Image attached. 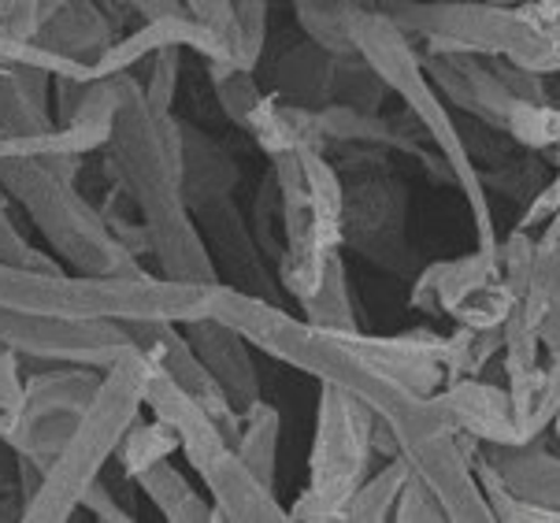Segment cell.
Segmentation results:
<instances>
[{
    "label": "cell",
    "instance_id": "1",
    "mask_svg": "<svg viewBox=\"0 0 560 523\" xmlns=\"http://www.w3.org/2000/svg\"><path fill=\"white\" fill-rule=\"evenodd\" d=\"M116 79V116H112L108 171L119 194L138 208L149 234V253L156 256L160 275L178 282H220L194 212L183 194V130L175 112H153L141 93V82L127 74Z\"/></svg>",
    "mask_w": 560,
    "mask_h": 523
},
{
    "label": "cell",
    "instance_id": "2",
    "mask_svg": "<svg viewBox=\"0 0 560 523\" xmlns=\"http://www.w3.org/2000/svg\"><path fill=\"white\" fill-rule=\"evenodd\" d=\"M215 282H178L149 271L82 275L49 268H15L0 264V309L31 312V316L82 319V323H149L171 319L189 323L212 316Z\"/></svg>",
    "mask_w": 560,
    "mask_h": 523
},
{
    "label": "cell",
    "instance_id": "3",
    "mask_svg": "<svg viewBox=\"0 0 560 523\" xmlns=\"http://www.w3.org/2000/svg\"><path fill=\"white\" fill-rule=\"evenodd\" d=\"M156 364L145 349L130 346L104 368L101 386L85 412L74 423L68 445L60 456L45 468L37 490L26 498V516L31 523H63L74 509L82 505L85 490L104 475V464L119 453L127 431L138 423L145 408V390L153 379Z\"/></svg>",
    "mask_w": 560,
    "mask_h": 523
},
{
    "label": "cell",
    "instance_id": "4",
    "mask_svg": "<svg viewBox=\"0 0 560 523\" xmlns=\"http://www.w3.org/2000/svg\"><path fill=\"white\" fill-rule=\"evenodd\" d=\"M79 156H0V189L31 216L52 256L82 275H119L141 268L138 256L74 189Z\"/></svg>",
    "mask_w": 560,
    "mask_h": 523
},
{
    "label": "cell",
    "instance_id": "5",
    "mask_svg": "<svg viewBox=\"0 0 560 523\" xmlns=\"http://www.w3.org/2000/svg\"><path fill=\"white\" fill-rule=\"evenodd\" d=\"M101 375L104 368L90 364H42V372L26 375L23 405L0 427V434L15 445L19 456L49 468L68 445L85 405L97 394Z\"/></svg>",
    "mask_w": 560,
    "mask_h": 523
},
{
    "label": "cell",
    "instance_id": "6",
    "mask_svg": "<svg viewBox=\"0 0 560 523\" xmlns=\"http://www.w3.org/2000/svg\"><path fill=\"white\" fill-rule=\"evenodd\" d=\"M368 427H372V420H368L364 408L357 405V397L349 390L335 383L323 386L319 431L316 450H312V483L301 505L293 509V516L330 520L346 509L368 464Z\"/></svg>",
    "mask_w": 560,
    "mask_h": 523
},
{
    "label": "cell",
    "instance_id": "7",
    "mask_svg": "<svg viewBox=\"0 0 560 523\" xmlns=\"http://www.w3.org/2000/svg\"><path fill=\"white\" fill-rule=\"evenodd\" d=\"M0 341L23 360L37 364H90L108 368L122 349L135 346L122 323H82L31 316V312L0 309Z\"/></svg>",
    "mask_w": 560,
    "mask_h": 523
},
{
    "label": "cell",
    "instance_id": "8",
    "mask_svg": "<svg viewBox=\"0 0 560 523\" xmlns=\"http://www.w3.org/2000/svg\"><path fill=\"white\" fill-rule=\"evenodd\" d=\"M183 330H186L189 346H194V353L205 360V368L215 375V383L223 386V394L231 397L234 408H245L260 397L249 341H245L231 323H223L215 316H197L183 323Z\"/></svg>",
    "mask_w": 560,
    "mask_h": 523
},
{
    "label": "cell",
    "instance_id": "9",
    "mask_svg": "<svg viewBox=\"0 0 560 523\" xmlns=\"http://www.w3.org/2000/svg\"><path fill=\"white\" fill-rule=\"evenodd\" d=\"M37 42H45L52 53L71 56V60L90 68V63L112 45V19L104 15V8L97 0H68V4L42 26Z\"/></svg>",
    "mask_w": 560,
    "mask_h": 523
},
{
    "label": "cell",
    "instance_id": "10",
    "mask_svg": "<svg viewBox=\"0 0 560 523\" xmlns=\"http://www.w3.org/2000/svg\"><path fill=\"white\" fill-rule=\"evenodd\" d=\"M135 483L141 487V493H145V498L156 505L160 516L171 520V523L215 520V509L208 505V501H201V493L189 487V479L167 461V456H164V461H156V464H149L145 472H138Z\"/></svg>",
    "mask_w": 560,
    "mask_h": 523
},
{
    "label": "cell",
    "instance_id": "11",
    "mask_svg": "<svg viewBox=\"0 0 560 523\" xmlns=\"http://www.w3.org/2000/svg\"><path fill=\"white\" fill-rule=\"evenodd\" d=\"M275 445H279V412L256 397L253 405L242 408L238 420V439H234V450L245 464L253 468V475L260 483H275Z\"/></svg>",
    "mask_w": 560,
    "mask_h": 523
},
{
    "label": "cell",
    "instance_id": "12",
    "mask_svg": "<svg viewBox=\"0 0 560 523\" xmlns=\"http://www.w3.org/2000/svg\"><path fill=\"white\" fill-rule=\"evenodd\" d=\"M175 450H178L175 431H171L164 420H156V416H153V420L130 427L116 456H119V464H122V475H127V479H135L138 472H145L149 464L164 461V456H171Z\"/></svg>",
    "mask_w": 560,
    "mask_h": 523
},
{
    "label": "cell",
    "instance_id": "13",
    "mask_svg": "<svg viewBox=\"0 0 560 523\" xmlns=\"http://www.w3.org/2000/svg\"><path fill=\"white\" fill-rule=\"evenodd\" d=\"M178 63H183V49L178 45H167L149 56V79L141 82V93H145L149 108L153 112H171L175 104V90H178Z\"/></svg>",
    "mask_w": 560,
    "mask_h": 523
},
{
    "label": "cell",
    "instance_id": "14",
    "mask_svg": "<svg viewBox=\"0 0 560 523\" xmlns=\"http://www.w3.org/2000/svg\"><path fill=\"white\" fill-rule=\"evenodd\" d=\"M0 264H15V268H49V256L34 249L23 234H19L15 220L8 216L4 201H0Z\"/></svg>",
    "mask_w": 560,
    "mask_h": 523
},
{
    "label": "cell",
    "instance_id": "15",
    "mask_svg": "<svg viewBox=\"0 0 560 523\" xmlns=\"http://www.w3.org/2000/svg\"><path fill=\"white\" fill-rule=\"evenodd\" d=\"M23 357L0 341V427H4L23 405Z\"/></svg>",
    "mask_w": 560,
    "mask_h": 523
},
{
    "label": "cell",
    "instance_id": "16",
    "mask_svg": "<svg viewBox=\"0 0 560 523\" xmlns=\"http://www.w3.org/2000/svg\"><path fill=\"white\" fill-rule=\"evenodd\" d=\"M45 26L42 0H0V31L15 37H37Z\"/></svg>",
    "mask_w": 560,
    "mask_h": 523
},
{
    "label": "cell",
    "instance_id": "17",
    "mask_svg": "<svg viewBox=\"0 0 560 523\" xmlns=\"http://www.w3.org/2000/svg\"><path fill=\"white\" fill-rule=\"evenodd\" d=\"M79 509H90L93 516H97V520H108V523H127V520H135V516H130V512L116 501V493H112V487L104 483V475H101L97 483H93L90 490H85V498H82V505H79Z\"/></svg>",
    "mask_w": 560,
    "mask_h": 523
},
{
    "label": "cell",
    "instance_id": "18",
    "mask_svg": "<svg viewBox=\"0 0 560 523\" xmlns=\"http://www.w3.org/2000/svg\"><path fill=\"white\" fill-rule=\"evenodd\" d=\"M12 490H19V453H15V445L0 434V493H12Z\"/></svg>",
    "mask_w": 560,
    "mask_h": 523
},
{
    "label": "cell",
    "instance_id": "19",
    "mask_svg": "<svg viewBox=\"0 0 560 523\" xmlns=\"http://www.w3.org/2000/svg\"><path fill=\"white\" fill-rule=\"evenodd\" d=\"M130 12H141L145 19L186 15V0H130Z\"/></svg>",
    "mask_w": 560,
    "mask_h": 523
}]
</instances>
